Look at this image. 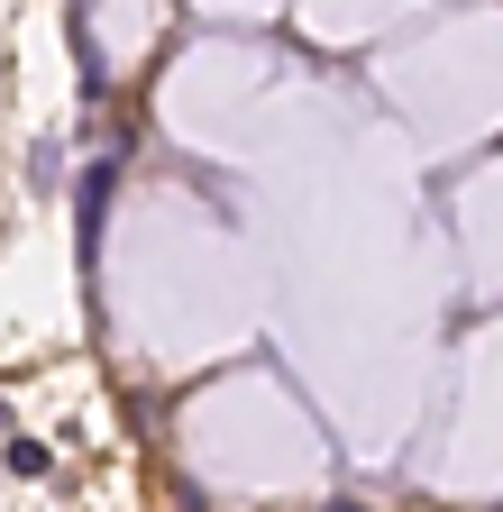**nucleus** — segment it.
Returning a JSON list of instances; mask_svg holds the SVG:
<instances>
[{
    "label": "nucleus",
    "instance_id": "nucleus-1",
    "mask_svg": "<svg viewBox=\"0 0 503 512\" xmlns=\"http://www.w3.org/2000/svg\"><path fill=\"white\" fill-rule=\"evenodd\" d=\"M110 183H119V165H92V174H83V192H74V202H83V266L101 256V211H110Z\"/></svg>",
    "mask_w": 503,
    "mask_h": 512
},
{
    "label": "nucleus",
    "instance_id": "nucleus-2",
    "mask_svg": "<svg viewBox=\"0 0 503 512\" xmlns=\"http://www.w3.org/2000/svg\"><path fill=\"white\" fill-rule=\"evenodd\" d=\"M28 183H37V192H55V183H65V147H55V138L28 156Z\"/></svg>",
    "mask_w": 503,
    "mask_h": 512
},
{
    "label": "nucleus",
    "instance_id": "nucleus-3",
    "mask_svg": "<svg viewBox=\"0 0 503 512\" xmlns=\"http://www.w3.org/2000/svg\"><path fill=\"white\" fill-rule=\"evenodd\" d=\"M46 467H55V458H46L37 439H10V476H46Z\"/></svg>",
    "mask_w": 503,
    "mask_h": 512
},
{
    "label": "nucleus",
    "instance_id": "nucleus-4",
    "mask_svg": "<svg viewBox=\"0 0 503 512\" xmlns=\"http://www.w3.org/2000/svg\"><path fill=\"white\" fill-rule=\"evenodd\" d=\"M321 512H366V503H321Z\"/></svg>",
    "mask_w": 503,
    "mask_h": 512
},
{
    "label": "nucleus",
    "instance_id": "nucleus-5",
    "mask_svg": "<svg viewBox=\"0 0 503 512\" xmlns=\"http://www.w3.org/2000/svg\"><path fill=\"white\" fill-rule=\"evenodd\" d=\"M0 430H10V403H0Z\"/></svg>",
    "mask_w": 503,
    "mask_h": 512
}]
</instances>
